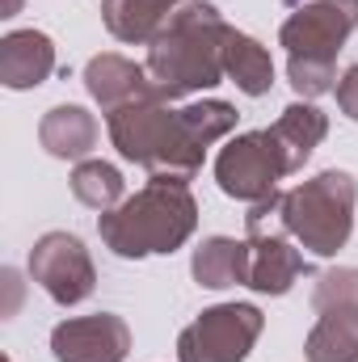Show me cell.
<instances>
[{"instance_id": "1", "label": "cell", "mask_w": 358, "mask_h": 362, "mask_svg": "<svg viewBox=\"0 0 358 362\" xmlns=\"http://www.w3.org/2000/svg\"><path fill=\"white\" fill-rule=\"evenodd\" d=\"M165 101H173L169 93L152 81V89L139 101L110 110V139L114 148L144 165L152 181H169V185H185L202 169V144L190 135V127L181 122V110H169Z\"/></svg>"}, {"instance_id": "2", "label": "cell", "mask_w": 358, "mask_h": 362, "mask_svg": "<svg viewBox=\"0 0 358 362\" xmlns=\"http://www.w3.org/2000/svg\"><path fill=\"white\" fill-rule=\"evenodd\" d=\"M228 30L232 25H224V17L215 13V4L185 0L181 8L169 13V21L152 38L148 76L169 93V97L215 89L219 76H224V42H228Z\"/></svg>"}, {"instance_id": "3", "label": "cell", "mask_w": 358, "mask_h": 362, "mask_svg": "<svg viewBox=\"0 0 358 362\" xmlns=\"http://www.w3.org/2000/svg\"><path fill=\"white\" fill-rule=\"evenodd\" d=\"M198 206L185 185L152 181L135 198H122L114 211L97 219V232L105 249L118 257H148V253H173L194 236Z\"/></svg>"}, {"instance_id": "4", "label": "cell", "mask_w": 358, "mask_h": 362, "mask_svg": "<svg viewBox=\"0 0 358 362\" xmlns=\"http://www.w3.org/2000/svg\"><path fill=\"white\" fill-rule=\"evenodd\" d=\"M354 198H358V185H354L350 173L329 169V173H321V177L304 181V185H295V189L282 194L287 232H291L304 249L329 257V253H337V249L350 240V228H354Z\"/></svg>"}, {"instance_id": "5", "label": "cell", "mask_w": 358, "mask_h": 362, "mask_svg": "<svg viewBox=\"0 0 358 362\" xmlns=\"http://www.w3.org/2000/svg\"><path fill=\"white\" fill-rule=\"evenodd\" d=\"M262 312L253 303H224L202 312L178 337L181 362H245L262 337Z\"/></svg>"}, {"instance_id": "6", "label": "cell", "mask_w": 358, "mask_h": 362, "mask_svg": "<svg viewBox=\"0 0 358 362\" xmlns=\"http://www.w3.org/2000/svg\"><path fill=\"white\" fill-rule=\"evenodd\" d=\"M287 177V160L278 152V144L270 139V131H249V135H236L219 160H215V181L228 198H241V202H258L274 194V181Z\"/></svg>"}, {"instance_id": "7", "label": "cell", "mask_w": 358, "mask_h": 362, "mask_svg": "<svg viewBox=\"0 0 358 362\" xmlns=\"http://www.w3.org/2000/svg\"><path fill=\"white\" fill-rule=\"evenodd\" d=\"M358 25V0H312L304 8H295L282 21V47L291 51V59H321V64H337L342 42L350 38Z\"/></svg>"}, {"instance_id": "8", "label": "cell", "mask_w": 358, "mask_h": 362, "mask_svg": "<svg viewBox=\"0 0 358 362\" xmlns=\"http://www.w3.org/2000/svg\"><path fill=\"white\" fill-rule=\"evenodd\" d=\"M30 278L64 308L85 303L93 295V282H97L89 249L68 232H47L30 249Z\"/></svg>"}, {"instance_id": "9", "label": "cell", "mask_w": 358, "mask_h": 362, "mask_svg": "<svg viewBox=\"0 0 358 362\" xmlns=\"http://www.w3.org/2000/svg\"><path fill=\"white\" fill-rule=\"evenodd\" d=\"M127 350H131V329L110 312L64 320L51 333V354L59 362H122Z\"/></svg>"}, {"instance_id": "10", "label": "cell", "mask_w": 358, "mask_h": 362, "mask_svg": "<svg viewBox=\"0 0 358 362\" xmlns=\"http://www.w3.org/2000/svg\"><path fill=\"white\" fill-rule=\"evenodd\" d=\"M55 72V47L38 30H13L0 42V81L8 89H34Z\"/></svg>"}, {"instance_id": "11", "label": "cell", "mask_w": 358, "mask_h": 362, "mask_svg": "<svg viewBox=\"0 0 358 362\" xmlns=\"http://www.w3.org/2000/svg\"><path fill=\"white\" fill-rule=\"evenodd\" d=\"M85 85L101 101V110L110 114V110H122V105L139 101L152 89V76H148V68H139V64H131L122 55H97L85 68Z\"/></svg>"}, {"instance_id": "12", "label": "cell", "mask_w": 358, "mask_h": 362, "mask_svg": "<svg viewBox=\"0 0 358 362\" xmlns=\"http://www.w3.org/2000/svg\"><path fill=\"white\" fill-rule=\"evenodd\" d=\"M97 118H93L85 105H55L47 110L42 127H38V139L51 156L59 160H85L93 148H97Z\"/></svg>"}, {"instance_id": "13", "label": "cell", "mask_w": 358, "mask_h": 362, "mask_svg": "<svg viewBox=\"0 0 358 362\" xmlns=\"http://www.w3.org/2000/svg\"><path fill=\"white\" fill-rule=\"evenodd\" d=\"M249 266H253V245L249 240H232V236H211L194 249V278L198 286L224 291L245 282L249 286Z\"/></svg>"}, {"instance_id": "14", "label": "cell", "mask_w": 358, "mask_h": 362, "mask_svg": "<svg viewBox=\"0 0 358 362\" xmlns=\"http://www.w3.org/2000/svg\"><path fill=\"white\" fill-rule=\"evenodd\" d=\"M266 131H270V139L278 144L282 160H287V173H295V169L312 156V148L325 139L329 118H325L316 105L295 101V105H287V110L278 114V122H274V127H266Z\"/></svg>"}, {"instance_id": "15", "label": "cell", "mask_w": 358, "mask_h": 362, "mask_svg": "<svg viewBox=\"0 0 358 362\" xmlns=\"http://www.w3.org/2000/svg\"><path fill=\"white\" fill-rule=\"evenodd\" d=\"M253 245V266H249V286L262 295H287L299 274H308V262L287 245V236H262Z\"/></svg>"}, {"instance_id": "16", "label": "cell", "mask_w": 358, "mask_h": 362, "mask_svg": "<svg viewBox=\"0 0 358 362\" xmlns=\"http://www.w3.org/2000/svg\"><path fill=\"white\" fill-rule=\"evenodd\" d=\"M185 0H105V25L122 42H152Z\"/></svg>"}, {"instance_id": "17", "label": "cell", "mask_w": 358, "mask_h": 362, "mask_svg": "<svg viewBox=\"0 0 358 362\" xmlns=\"http://www.w3.org/2000/svg\"><path fill=\"white\" fill-rule=\"evenodd\" d=\"M224 76H232L236 89L249 93V97L270 93V85H274L270 51L258 38H249V34H241V30H228V42H224Z\"/></svg>"}, {"instance_id": "18", "label": "cell", "mask_w": 358, "mask_h": 362, "mask_svg": "<svg viewBox=\"0 0 358 362\" xmlns=\"http://www.w3.org/2000/svg\"><path fill=\"white\" fill-rule=\"evenodd\" d=\"M308 362H358V308L321 312L308 337Z\"/></svg>"}, {"instance_id": "19", "label": "cell", "mask_w": 358, "mask_h": 362, "mask_svg": "<svg viewBox=\"0 0 358 362\" xmlns=\"http://www.w3.org/2000/svg\"><path fill=\"white\" fill-rule=\"evenodd\" d=\"M72 194H76V202H85L89 211H114L118 202H122V194H127V181L122 173L114 169V165H105V160H81L76 165V173H72Z\"/></svg>"}, {"instance_id": "20", "label": "cell", "mask_w": 358, "mask_h": 362, "mask_svg": "<svg viewBox=\"0 0 358 362\" xmlns=\"http://www.w3.org/2000/svg\"><path fill=\"white\" fill-rule=\"evenodd\" d=\"M181 122L190 127V135L207 148L215 139H224L232 127H236V110L228 101H194V105H181Z\"/></svg>"}, {"instance_id": "21", "label": "cell", "mask_w": 358, "mask_h": 362, "mask_svg": "<svg viewBox=\"0 0 358 362\" xmlns=\"http://www.w3.org/2000/svg\"><path fill=\"white\" fill-rule=\"evenodd\" d=\"M312 308L316 312H333V308H358V270H329L316 278L312 291Z\"/></svg>"}, {"instance_id": "22", "label": "cell", "mask_w": 358, "mask_h": 362, "mask_svg": "<svg viewBox=\"0 0 358 362\" xmlns=\"http://www.w3.org/2000/svg\"><path fill=\"white\" fill-rule=\"evenodd\" d=\"M287 76L291 89L299 97H321V93L337 89V64H321V59H287Z\"/></svg>"}, {"instance_id": "23", "label": "cell", "mask_w": 358, "mask_h": 362, "mask_svg": "<svg viewBox=\"0 0 358 362\" xmlns=\"http://www.w3.org/2000/svg\"><path fill=\"white\" fill-rule=\"evenodd\" d=\"M337 105H342L346 118H354L358 122V64L354 68H346V76L337 81Z\"/></svg>"}]
</instances>
